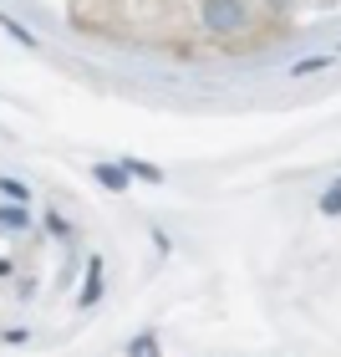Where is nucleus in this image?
Returning a JSON list of instances; mask_svg holds the SVG:
<instances>
[{"instance_id":"nucleus-5","label":"nucleus","mask_w":341,"mask_h":357,"mask_svg":"<svg viewBox=\"0 0 341 357\" xmlns=\"http://www.w3.org/2000/svg\"><path fill=\"white\" fill-rule=\"evenodd\" d=\"M0 225L6 230H26V204L15 209V204H0Z\"/></svg>"},{"instance_id":"nucleus-7","label":"nucleus","mask_w":341,"mask_h":357,"mask_svg":"<svg viewBox=\"0 0 341 357\" xmlns=\"http://www.w3.org/2000/svg\"><path fill=\"white\" fill-rule=\"evenodd\" d=\"M316 209H321V215H341V178H336L326 194H321V204H316Z\"/></svg>"},{"instance_id":"nucleus-4","label":"nucleus","mask_w":341,"mask_h":357,"mask_svg":"<svg viewBox=\"0 0 341 357\" xmlns=\"http://www.w3.org/2000/svg\"><path fill=\"white\" fill-rule=\"evenodd\" d=\"M122 164H127V174H133V178H148V184H158V178H164V169L143 164V158H122Z\"/></svg>"},{"instance_id":"nucleus-10","label":"nucleus","mask_w":341,"mask_h":357,"mask_svg":"<svg viewBox=\"0 0 341 357\" xmlns=\"http://www.w3.org/2000/svg\"><path fill=\"white\" fill-rule=\"evenodd\" d=\"M321 67H326V56H306V61L290 67V77H311V72H321Z\"/></svg>"},{"instance_id":"nucleus-1","label":"nucleus","mask_w":341,"mask_h":357,"mask_svg":"<svg viewBox=\"0 0 341 357\" xmlns=\"http://www.w3.org/2000/svg\"><path fill=\"white\" fill-rule=\"evenodd\" d=\"M245 21H250L245 0H204V26L214 36H235V31H245Z\"/></svg>"},{"instance_id":"nucleus-3","label":"nucleus","mask_w":341,"mask_h":357,"mask_svg":"<svg viewBox=\"0 0 341 357\" xmlns=\"http://www.w3.org/2000/svg\"><path fill=\"white\" fill-rule=\"evenodd\" d=\"M92 174H97V184H107L112 194H122V189H127V178H133V174H127V164H97Z\"/></svg>"},{"instance_id":"nucleus-9","label":"nucleus","mask_w":341,"mask_h":357,"mask_svg":"<svg viewBox=\"0 0 341 357\" xmlns=\"http://www.w3.org/2000/svg\"><path fill=\"white\" fill-rule=\"evenodd\" d=\"M0 194H10V199H21V204L31 199V189L21 184V178H0Z\"/></svg>"},{"instance_id":"nucleus-6","label":"nucleus","mask_w":341,"mask_h":357,"mask_svg":"<svg viewBox=\"0 0 341 357\" xmlns=\"http://www.w3.org/2000/svg\"><path fill=\"white\" fill-rule=\"evenodd\" d=\"M0 31H6V36H15L21 46H36V36H31V31H26L21 21H10V15H0Z\"/></svg>"},{"instance_id":"nucleus-2","label":"nucleus","mask_w":341,"mask_h":357,"mask_svg":"<svg viewBox=\"0 0 341 357\" xmlns=\"http://www.w3.org/2000/svg\"><path fill=\"white\" fill-rule=\"evenodd\" d=\"M102 281H107V266H102V255H92L87 261V286H82V296H77V306H97V296H102Z\"/></svg>"},{"instance_id":"nucleus-8","label":"nucleus","mask_w":341,"mask_h":357,"mask_svg":"<svg viewBox=\"0 0 341 357\" xmlns=\"http://www.w3.org/2000/svg\"><path fill=\"white\" fill-rule=\"evenodd\" d=\"M127 352H133V357H143V352H158V337H153V332H143V337H133V342H127Z\"/></svg>"},{"instance_id":"nucleus-11","label":"nucleus","mask_w":341,"mask_h":357,"mask_svg":"<svg viewBox=\"0 0 341 357\" xmlns=\"http://www.w3.org/2000/svg\"><path fill=\"white\" fill-rule=\"evenodd\" d=\"M46 230H51V235H61V240H67V235H72V225H67V220H61V215H56V209H51V215H46Z\"/></svg>"}]
</instances>
